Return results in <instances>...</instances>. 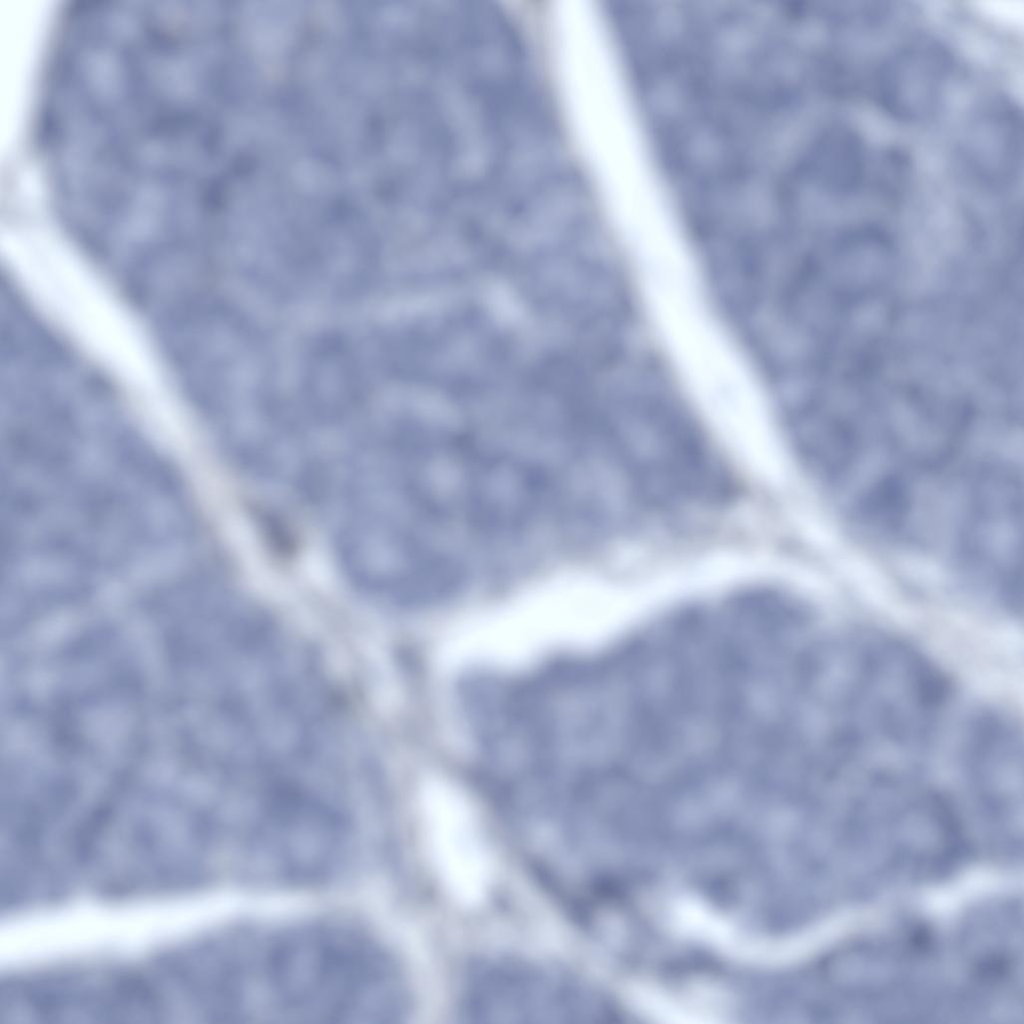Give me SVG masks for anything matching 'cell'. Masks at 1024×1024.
Masks as SVG:
<instances>
[{"instance_id": "cell-2", "label": "cell", "mask_w": 1024, "mask_h": 1024, "mask_svg": "<svg viewBox=\"0 0 1024 1024\" xmlns=\"http://www.w3.org/2000/svg\"><path fill=\"white\" fill-rule=\"evenodd\" d=\"M243 985L259 1023H386L400 1014L404 999L384 949L332 922L255 929Z\"/></svg>"}, {"instance_id": "cell-6", "label": "cell", "mask_w": 1024, "mask_h": 1024, "mask_svg": "<svg viewBox=\"0 0 1024 1024\" xmlns=\"http://www.w3.org/2000/svg\"><path fill=\"white\" fill-rule=\"evenodd\" d=\"M1022 115L1005 96L985 99L968 115L958 155L969 178L981 188L1005 190L1022 170Z\"/></svg>"}, {"instance_id": "cell-7", "label": "cell", "mask_w": 1024, "mask_h": 1024, "mask_svg": "<svg viewBox=\"0 0 1024 1024\" xmlns=\"http://www.w3.org/2000/svg\"><path fill=\"white\" fill-rule=\"evenodd\" d=\"M811 173L818 187L836 199L855 194L867 174V151L862 137L845 123L830 125L813 149Z\"/></svg>"}, {"instance_id": "cell-1", "label": "cell", "mask_w": 1024, "mask_h": 1024, "mask_svg": "<svg viewBox=\"0 0 1024 1024\" xmlns=\"http://www.w3.org/2000/svg\"><path fill=\"white\" fill-rule=\"evenodd\" d=\"M823 652L825 759L842 775L906 770L929 745L946 706L941 673L918 651L877 634L848 635Z\"/></svg>"}, {"instance_id": "cell-3", "label": "cell", "mask_w": 1024, "mask_h": 1024, "mask_svg": "<svg viewBox=\"0 0 1024 1024\" xmlns=\"http://www.w3.org/2000/svg\"><path fill=\"white\" fill-rule=\"evenodd\" d=\"M969 482L958 527V555L973 583L1014 610L1020 600L1022 497L1014 469L980 468Z\"/></svg>"}, {"instance_id": "cell-5", "label": "cell", "mask_w": 1024, "mask_h": 1024, "mask_svg": "<svg viewBox=\"0 0 1024 1024\" xmlns=\"http://www.w3.org/2000/svg\"><path fill=\"white\" fill-rule=\"evenodd\" d=\"M953 71L940 42L918 37L897 46L878 65L874 94L881 109L905 123L921 122L939 109Z\"/></svg>"}, {"instance_id": "cell-4", "label": "cell", "mask_w": 1024, "mask_h": 1024, "mask_svg": "<svg viewBox=\"0 0 1024 1024\" xmlns=\"http://www.w3.org/2000/svg\"><path fill=\"white\" fill-rule=\"evenodd\" d=\"M427 812L444 888L459 903H479L491 883L492 863L469 801L451 784L433 782L427 792Z\"/></svg>"}]
</instances>
